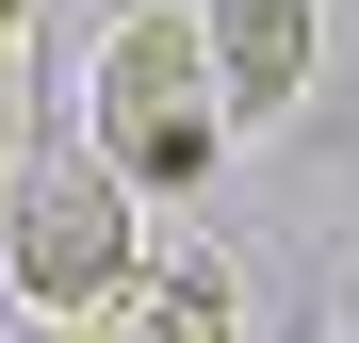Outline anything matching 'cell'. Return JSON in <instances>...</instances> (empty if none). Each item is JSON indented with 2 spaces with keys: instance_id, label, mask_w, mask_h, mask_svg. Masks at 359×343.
Here are the masks:
<instances>
[{
  "instance_id": "6da1fadb",
  "label": "cell",
  "mask_w": 359,
  "mask_h": 343,
  "mask_svg": "<svg viewBox=\"0 0 359 343\" xmlns=\"http://www.w3.org/2000/svg\"><path fill=\"white\" fill-rule=\"evenodd\" d=\"M82 98H98V163H114L131 196H196L212 163H229L212 49H196V17H163V0L98 33V82H82Z\"/></svg>"
},
{
  "instance_id": "7a4b0ae2",
  "label": "cell",
  "mask_w": 359,
  "mask_h": 343,
  "mask_svg": "<svg viewBox=\"0 0 359 343\" xmlns=\"http://www.w3.org/2000/svg\"><path fill=\"white\" fill-rule=\"evenodd\" d=\"M0 262H17L33 327H82L114 278L147 262V246H131V180H114L98 147H66V163H17V196H0Z\"/></svg>"
},
{
  "instance_id": "3957f363",
  "label": "cell",
  "mask_w": 359,
  "mask_h": 343,
  "mask_svg": "<svg viewBox=\"0 0 359 343\" xmlns=\"http://www.w3.org/2000/svg\"><path fill=\"white\" fill-rule=\"evenodd\" d=\"M66 343H245V295H229V262H212V246H180V262H131Z\"/></svg>"
},
{
  "instance_id": "277c9868",
  "label": "cell",
  "mask_w": 359,
  "mask_h": 343,
  "mask_svg": "<svg viewBox=\"0 0 359 343\" xmlns=\"http://www.w3.org/2000/svg\"><path fill=\"white\" fill-rule=\"evenodd\" d=\"M311 0H212V17H196V49H212V98L229 114H278L294 82H311Z\"/></svg>"
},
{
  "instance_id": "5b68a950",
  "label": "cell",
  "mask_w": 359,
  "mask_h": 343,
  "mask_svg": "<svg viewBox=\"0 0 359 343\" xmlns=\"http://www.w3.org/2000/svg\"><path fill=\"white\" fill-rule=\"evenodd\" d=\"M17 163H33V98H17V66H0V196H17Z\"/></svg>"
},
{
  "instance_id": "8992f818",
  "label": "cell",
  "mask_w": 359,
  "mask_h": 343,
  "mask_svg": "<svg viewBox=\"0 0 359 343\" xmlns=\"http://www.w3.org/2000/svg\"><path fill=\"white\" fill-rule=\"evenodd\" d=\"M0 66H33V0H0Z\"/></svg>"
},
{
  "instance_id": "52a82bcc",
  "label": "cell",
  "mask_w": 359,
  "mask_h": 343,
  "mask_svg": "<svg viewBox=\"0 0 359 343\" xmlns=\"http://www.w3.org/2000/svg\"><path fill=\"white\" fill-rule=\"evenodd\" d=\"M311 343H359V311H327V327H311Z\"/></svg>"
}]
</instances>
